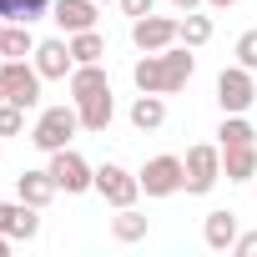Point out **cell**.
Wrapping results in <instances>:
<instances>
[{
	"mask_svg": "<svg viewBox=\"0 0 257 257\" xmlns=\"http://www.w3.org/2000/svg\"><path fill=\"white\" fill-rule=\"evenodd\" d=\"M76 132H81V111H76V101L41 106V116H36V126H31V147L51 157V152L71 147V142H76Z\"/></svg>",
	"mask_w": 257,
	"mask_h": 257,
	"instance_id": "obj_1",
	"label": "cell"
},
{
	"mask_svg": "<svg viewBox=\"0 0 257 257\" xmlns=\"http://www.w3.org/2000/svg\"><path fill=\"white\" fill-rule=\"evenodd\" d=\"M182 167H187V197H207L217 182H222V147L217 142H197V147H187V157H182Z\"/></svg>",
	"mask_w": 257,
	"mask_h": 257,
	"instance_id": "obj_2",
	"label": "cell"
},
{
	"mask_svg": "<svg viewBox=\"0 0 257 257\" xmlns=\"http://www.w3.org/2000/svg\"><path fill=\"white\" fill-rule=\"evenodd\" d=\"M46 172L56 177V187L66 192V197H81V192H96V167L76 152V147H61V152H51V162H46Z\"/></svg>",
	"mask_w": 257,
	"mask_h": 257,
	"instance_id": "obj_3",
	"label": "cell"
},
{
	"mask_svg": "<svg viewBox=\"0 0 257 257\" xmlns=\"http://www.w3.org/2000/svg\"><path fill=\"white\" fill-rule=\"evenodd\" d=\"M252 101H257V71H247V66H222V76H217V106L227 111V116H247L252 111Z\"/></svg>",
	"mask_w": 257,
	"mask_h": 257,
	"instance_id": "obj_4",
	"label": "cell"
},
{
	"mask_svg": "<svg viewBox=\"0 0 257 257\" xmlns=\"http://www.w3.org/2000/svg\"><path fill=\"white\" fill-rule=\"evenodd\" d=\"M0 86H6V101L36 111V106H41V86H46V76L36 71V61H0Z\"/></svg>",
	"mask_w": 257,
	"mask_h": 257,
	"instance_id": "obj_5",
	"label": "cell"
},
{
	"mask_svg": "<svg viewBox=\"0 0 257 257\" xmlns=\"http://www.w3.org/2000/svg\"><path fill=\"white\" fill-rule=\"evenodd\" d=\"M137 177H142V192H147V197H157V202H162V197H177V192L187 187V167H182V157H172V152L152 157Z\"/></svg>",
	"mask_w": 257,
	"mask_h": 257,
	"instance_id": "obj_6",
	"label": "cell"
},
{
	"mask_svg": "<svg viewBox=\"0 0 257 257\" xmlns=\"http://www.w3.org/2000/svg\"><path fill=\"white\" fill-rule=\"evenodd\" d=\"M96 192H101L111 207H137V197H142V177L126 172L121 162H101V167H96Z\"/></svg>",
	"mask_w": 257,
	"mask_h": 257,
	"instance_id": "obj_7",
	"label": "cell"
},
{
	"mask_svg": "<svg viewBox=\"0 0 257 257\" xmlns=\"http://www.w3.org/2000/svg\"><path fill=\"white\" fill-rule=\"evenodd\" d=\"M182 41V21L177 16H142V21H132V46L137 51H167V46H177Z\"/></svg>",
	"mask_w": 257,
	"mask_h": 257,
	"instance_id": "obj_8",
	"label": "cell"
},
{
	"mask_svg": "<svg viewBox=\"0 0 257 257\" xmlns=\"http://www.w3.org/2000/svg\"><path fill=\"white\" fill-rule=\"evenodd\" d=\"M36 71L46 76V81H71V71H76V56H71V41L66 36H51V41H36Z\"/></svg>",
	"mask_w": 257,
	"mask_h": 257,
	"instance_id": "obj_9",
	"label": "cell"
},
{
	"mask_svg": "<svg viewBox=\"0 0 257 257\" xmlns=\"http://www.w3.org/2000/svg\"><path fill=\"white\" fill-rule=\"evenodd\" d=\"M51 21H56V31H61V36L96 31V21H101V6H96V0H56V6H51Z\"/></svg>",
	"mask_w": 257,
	"mask_h": 257,
	"instance_id": "obj_10",
	"label": "cell"
},
{
	"mask_svg": "<svg viewBox=\"0 0 257 257\" xmlns=\"http://www.w3.org/2000/svg\"><path fill=\"white\" fill-rule=\"evenodd\" d=\"M0 232L6 237H16V242H31V237H41V207H31V202H0Z\"/></svg>",
	"mask_w": 257,
	"mask_h": 257,
	"instance_id": "obj_11",
	"label": "cell"
},
{
	"mask_svg": "<svg viewBox=\"0 0 257 257\" xmlns=\"http://www.w3.org/2000/svg\"><path fill=\"white\" fill-rule=\"evenodd\" d=\"M56 192H61V187H56V177H51L46 167H36V172H21V177H16V197H21V202H31V207H41V212L56 202Z\"/></svg>",
	"mask_w": 257,
	"mask_h": 257,
	"instance_id": "obj_12",
	"label": "cell"
},
{
	"mask_svg": "<svg viewBox=\"0 0 257 257\" xmlns=\"http://www.w3.org/2000/svg\"><path fill=\"white\" fill-rule=\"evenodd\" d=\"M76 111H81V132H91V137H101L106 126L116 121V96H111V91H96V96H86V101H76Z\"/></svg>",
	"mask_w": 257,
	"mask_h": 257,
	"instance_id": "obj_13",
	"label": "cell"
},
{
	"mask_svg": "<svg viewBox=\"0 0 257 257\" xmlns=\"http://www.w3.org/2000/svg\"><path fill=\"white\" fill-rule=\"evenodd\" d=\"M162 71H167V96H177L187 81H192V71H197V56H192V46H167L162 51Z\"/></svg>",
	"mask_w": 257,
	"mask_h": 257,
	"instance_id": "obj_14",
	"label": "cell"
},
{
	"mask_svg": "<svg viewBox=\"0 0 257 257\" xmlns=\"http://www.w3.org/2000/svg\"><path fill=\"white\" fill-rule=\"evenodd\" d=\"M237 212H227V207H217V212H207V222H202V242L212 247V252H232V242H237Z\"/></svg>",
	"mask_w": 257,
	"mask_h": 257,
	"instance_id": "obj_15",
	"label": "cell"
},
{
	"mask_svg": "<svg viewBox=\"0 0 257 257\" xmlns=\"http://www.w3.org/2000/svg\"><path fill=\"white\" fill-rule=\"evenodd\" d=\"M132 126L137 132H162L167 126V96H157V91H137V101H132Z\"/></svg>",
	"mask_w": 257,
	"mask_h": 257,
	"instance_id": "obj_16",
	"label": "cell"
},
{
	"mask_svg": "<svg viewBox=\"0 0 257 257\" xmlns=\"http://www.w3.org/2000/svg\"><path fill=\"white\" fill-rule=\"evenodd\" d=\"M66 91H71V101H86V96H96V91H111V76H106L101 61H91V66H76V71H71Z\"/></svg>",
	"mask_w": 257,
	"mask_h": 257,
	"instance_id": "obj_17",
	"label": "cell"
},
{
	"mask_svg": "<svg viewBox=\"0 0 257 257\" xmlns=\"http://www.w3.org/2000/svg\"><path fill=\"white\" fill-rule=\"evenodd\" d=\"M222 177L227 182H257V142L252 147H222Z\"/></svg>",
	"mask_w": 257,
	"mask_h": 257,
	"instance_id": "obj_18",
	"label": "cell"
},
{
	"mask_svg": "<svg viewBox=\"0 0 257 257\" xmlns=\"http://www.w3.org/2000/svg\"><path fill=\"white\" fill-rule=\"evenodd\" d=\"M31 56H36V36H31V26L6 21V31H0V61H31Z\"/></svg>",
	"mask_w": 257,
	"mask_h": 257,
	"instance_id": "obj_19",
	"label": "cell"
},
{
	"mask_svg": "<svg viewBox=\"0 0 257 257\" xmlns=\"http://www.w3.org/2000/svg\"><path fill=\"white\" fill-rule=\"evenodd\" d=\"M51 6H56V0H0V21L36 26V21H51Z\"/></svg>",
	"mask_w": 257,
	"mask_h": 257,
	"instance_id": "obj_20",
	"label": "cell"
},
{
	"mask_svg": "<svg viewBox=\"0 0 257 257\" xmlns=\"http://www.w3.org/2000/svg\"><path fill=\"white\" fill-rule=\"evenodd\" d=\"M257 142V126L237 111V116H227L222 111V126H217V147H252Z\"/></svg>",
	"mask_w": 257,
	"mask_h": 257,
	"instance_id": "obj_21",
	"label": "cell"
},
{
	"mask_svg": "<svg viewBox=\"0 0 257 257\" xmlns=\"http://www.w3.org/2000/svg\"><path fill=\"white\" fill-rule=\"evenodd\" d=\"M111 237H116V242H142V237H147V212H137V207H116Z\"/></svg>",
	"mask_w": 257,
	"mask_h": 257,
	"instance_id": "obj_22",
	"label": "cell"
},
{
	"mask_svg": "<svg viewBox=\"0 0 257 257\" xmlns=\"http://www.w3.org/2000/svg\"><path fill=\"white\" fill-rule=\"evenodd\" d=\"M66 41H71V56H76V66L106 61V36H101V31H76V36H66Z\"/></svg>",
	"mask_w": 257,
	"mask_h": 257,
	"instance_id": "obj_23",
	"label": "cell"
},
{
	"mask_svg": "<svg viewBox=\"0 0 257 257\" xmlns=\"http://www.w3.org/2000/svg\"><path fill=\"white\" fill-rule=\"evenodd\" d=\"M212 16H202V11H187L182 16V46H192V51H202L207 41H212Z\"/></svg>",
	"mask_w": 257,
	"mask_h": 257,
	"instance_id": "obj_24",
	"label": "cell"
},
{
	"mask_svg": "<svg viewBox=\"0 0 257 257\" xmlns=\"http://www.w3.org/2000/svg\"><path fill=\"white\" fill-rule=\"evenodd\" d=\"M21 132H26V106L0 101V137H21Z\"/></svg>",
	"mask_w": 257,
	"mask_h": 257,
	"instance_id": "obj_25",
	"label": "cell"
},
{
	"mask_svg": "<svg viewBox=\"0 0 257 257\" xmlns=\"http://www.w3.org/2000/svg\"><path fill=\"white\" fill-rule=\"evenodd\" d=\"M232 56H237V66L257 71V31H242V36H237V46H232Z\"/></svg>",
	"mask_w": 257,
	"mask_h": 257,
	"instance_id": "obj_26",
	"label": "cell"
},
{
	"mask_svg": "<svg viewBox=\"0 0 257 257\" xmlns=\"http://www.w3.org/2000/svg\"><path fill=\"white\" fill-rule=\"evenodd\" d=\"M116 6H121V16L142 21V16H152V11H157V0H116Z\"/></svg>",
	"mask_w": 257,
	"mask_h": 257,
	"instance_id": "obj_27",
	"label": "cell"
},
{
	"mask_svg": "<svg viewBox=\"0 0 257 257\" xmlns=\"http://www.w3.org/2000/svg\"><path fill=\"white\" fill-rule=\"evenodd\" d=\"M232 252H237V257H257V232H237Z\"/></svg>",
	"mask_w": 257,
	"mask_h": 257,
	"instance_id": "obj_28",
	"label": "cell"
},
{
	"mask_svg": "<svg viewBox=\"0 0 257 257\" xmlns=\"http://www.w3.org/2000/svg\"><path fill=\"white\" fill-rule=\"evenodd\" d=\"M202 6H207V0H172V11H177V16H187V11H202Z\"/></svg>",
	"mask_w": 257,
	"mask_h": 257,
	"instance_id": "obj_29",
	"label": "cell"
},
{
	"mask_svg": "<svg viewBox=\"0 0 257 257\" xmlns=\"http://www.w3.org/2000/svg\"><path fill=\"white\" fill-rule=\"evenodd\" d=\"M232 6H242V0H207V11H232Z\"/></svg>",
	"mask_w": 257,
	"mask_h": 257,
	"instance_id": "obj_30",
	"label": "cell"
},
{
	"mask_svg": "<svg viewBox=\"0 0 257 257\" xmlns=\"http://www.w3.org/2000/svg\"><path fill=\"white\" fill-rule=\"evenodd\" d=\"M11 242H16V237H6V232H0V257H11Z\"/></svg>",
	"mask_w": 257,
	"mask_h": 257,
	"instance_id": "obj_31",
	"label": "cell"
},
{
	"mask_svg": "<svg viewBox=\"0 0 257 257\" xmlns=\"http://www.w3.org/2000/svg\"><path fill=\"white\" fill-rule=\"evenodd\" d=\"M0 142H6V137H0ZM0 157H6V147H0Z\"/></svg>",
	"mask_w": 257,
	"mask_h": 257,
	"instance_id": "obj_32",
	"label": "cell"
},
{
	"mask_svg": "<svg viewBox=\"0 0 257 257\" xmlns=\"http://www.w3.org/2000/svg\"><path fill=\"white\" fill-rule=\"evenodd\" d=\"M0 101H6V86H0Z\"/></svg>",
	"mask_w": 257,
	"mask_h": 257,
	"instance_id": "obj_33",
	"label": "cell"
},
{
	"mask_svg": "<svg viewBox=\"0 0 257 257\" xmlns=\"http://www.w3.org/2000/svg\"><path fill=\"white\" fill-rule=\"evenodd\" d=\"M96 6H106V0H96Z\"/></svg>",
	"mask_w": 257,
	"mask_h": 257,
	"instance_id": "obj_34",
	"label": "cell"
},
{
	"mask_svg": "<svg viewBox=\"0 0 257 257\" xmlns=\"http://www.w3.org/2000/svg\"><path fill=\"white\" fill-rule=\"evenodd\" d=\"M0 31H6V21H0Z\"/></svg>",
	"mask_w": 257,
	"mask_h": 257,
	"instance_id": "obj_35",
	"label": "cell"
}]
</instances>
